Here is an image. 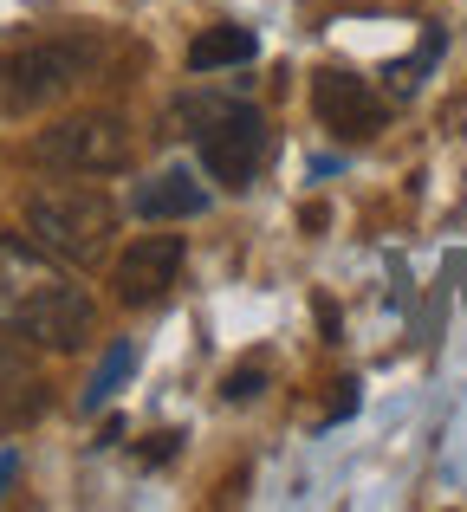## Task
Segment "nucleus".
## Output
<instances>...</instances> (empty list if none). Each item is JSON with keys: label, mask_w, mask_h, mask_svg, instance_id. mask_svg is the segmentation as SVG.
Instances as JSON below:
<instances>
[{"label": "nucleus", "mask_w": 467, "mask_h": 512, "mask_svg": "<svg viewBox=\"0 0 467 512\" xmlns=\"http://www.w3.org/2000/svg\"><path fill=\"white\" fill-rule=\"evenodd\" d=\"M0 331L46 350H78L91 338L85 286H72V273L20 234H0Z\"/></svg>", "instance_id": "f257e3e1"}, {"label": "nucleus", "mask_w": 467, "mask_h": 512, "mask_svg": "<svg viewBox=\"0 0 467 512\" xmlns=\"http://www.w3.org/2000/svg\"><path fill=\"white\" fill-rule=\"evenodd\" d=\"M26 234L65 266H98L111 253L117 234V208L98 188H39L26 201Z\"/></svg>", "instance_id": "f03ea898"}, {"label": "nucleus", "mask_w": 467, "mask_h": 512, "mask_svg": "<svg viewBox=\"0 0 467 512\" xmlns=\"http://www.w3.org/2000/svg\"><path fill=\"white\" fill-rule=\"evenodd\" d=\"M91 39H33L0 59V111H46L91 72Z\"/></svg>", "instance_id": "7ed1b4c3"}, {"label": "nucleus", "mask_w": 467, "mask_h": 512, "mask_svg": "<svg viewBox=\"0 0 467 512\" xmlns=\"http://www.w3.org/2000/svg\"><path fill=\"white\" fill-rule=\"evenodd\" d=\"M33 156L46 169H65V175H111L130 163V130L111 111H85V117H65V124L39 130Z\"/></svg>", "instance_id": "20e7f679"}, {"label": "nucleus", "mask_w": 467, "mask_h": 512, "mask_svg": "<svg viewBox=\"0 0 467 512\" xmlns=\"http://www.w3.org/2000/svg\"><path fill=\"white\" fill-rule=\"evenodd\" d=\"M266 163V124L253 111H240V104H221V111H208L202 124V169L215 175L221 188H247L253 175Z\"/></svg>", "instance_id": "39448f33"}, {"label": "nucleus", "mask_w": 467, "mask_h": 512, "mask_svg": "<svg viewBox=\"0 0 467 512\" xmlns=\"http://www.w3.org/2000/svg\"><path fill=\"white\" fill-rule=\"evenodd\" d=\"M176 279H182V240L176 234L130 240V247L117 253V266H111V286H117L124 305H163Z\"/></svg>", "instance_id": "423d86ee"}, {"label": "nucleus", "mask_w": 467, "mask_h": 512, "mask_svg": "<svg viewBox=\"0 0 467 512\" xmlns=\"http://www.w3.org/2000/svg\"><path fill=\"white\" fill-rule=\"evenodd\" d=\"M312 111H318V124L338 130V137H377L383 117H390V104L370 91V78L318 72V78H312Z\"/></svg>", "instance_id": "0eeeda50"}, {"label": "nucleus", "mask_w": 467, "mask_h": 512, "mask_svg": "<svg viewBox=\"0 0 467 512\" xmlns=\"http://www.w3.org/2000/svg\"><path fill=\"white\" fill-rule=\"evenodd\" d=\"M208 208V195H202V182H195L189 169H169V175H156V182H137V195H130V214L137 221H182V214H202Z\"/></svg>", "instance_id": "6e6552de"}, {"label": "nucleus", "mask_w": 467, "mask_h": 512, "mask_svg": "<svg viewBox=\"0 0 467 512\" xmlns=\"http://www.w3.org/2000/svg\"><path fill=\"white\" fill-rule=\"evenodd\" d=\"M253 59V33L247 26H208L189 46V72H221V65H247Z\"/></svg>", "instance_id": "1a4fd4ad"}, {"label": "nucleus", "mask_w": 467, "mask_h": 512, "mask_svg": "<svg viewBox=\"0 0 467 512\" xmlns=\"http://www.w3.org/2000/svg\"><path fill=\"white\" fill-rule=\"evenodd\" d=\"M130 376V344H111L104 350V363H98V376L85 383V409H98V402H111V389Z\"/></svg>", "instance_id": "9d476101"}, {"label": "nucleus", "mask_w": 467, "mask_h": 512, "mask_svg": "<svg viewBox=\"0 0 467 512\" xmlns=\"http://www.w3.org/2000/svg\"><path fill=\"white\" fill-rule=\"evenodd\" d=\"M260 389H266V370H234L221 396H228V402H253V396H260Z\"/></svg>", "instance_id": "9b49d317"}, {"label": "nucleus", "mask_w": 467, "mask_h": 512, "mask_svg": "<svg viewBox=\"0 0 467 512\" xmlns=\"http://www.w3.org/2000/svg\"><path fill=\"white\" fill-rule=\"evenodd\" d=\"M176 454V435H150V448H143V461H169Z\"/></svg>", "instance_id": "f8f14e48"}, {"label": "nucleus", "mask_w": 467, "mask_h": 512, "mask_svg": "<svg viewBox=\"0 0 467 512\" xmlns=\"http://www.w3.org/2000/svg\"><path fill=\"white\" fill-rule=\"evenodd\" d=\"M13 467H20V461H13V454H0V487H7V480H13Z\"/></svg>", "instance_id": "ddd939ff"}]
</instances>
